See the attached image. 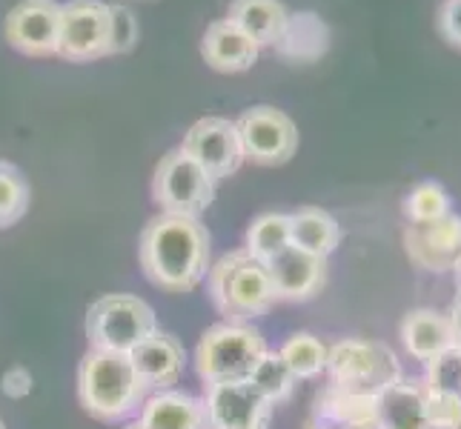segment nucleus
Returning <instances> with one entry per match:
<instances>
[{
  "label": "nucleus",
  "instance_id": "obj_1",
  "mask_svg": "<svg viewBox=\"0 0 461 429\" xmlns=\"http://www.w3.org/2000/svg\"><path fill=\"white\" fill-rule=\"evenodd\" d=\"M138 261L152 286L164 292H193L210 273V232L198 218L155 215L140 232Z\"/></svg>",
  "mask_w": 461,
  "mask_h": 429
},
{
  "label": "nucleus",
  "instance_id": "obj_2",
  "mask_svg": "<svg viewBox=\"0 0 461 429\" xmlns=\"http://www.w3.org/2000/svg\"><path fill=\"white\" fill-rule=\"evenodd\" d=\"M149 389L138 378L130 355L89 349L77 367V401L101 424H118L140 412Z\"/></svg>",
  "mask_w": 461,
  "mask_h": 429
},
{
  "label": "nucleus",
  "instance_id": "obj_3",
  "mask_svg": "<svg viewBox=\"0 0 461 429\" xmlns=\"http://www.w3.org/2000/svg\"><path fill=\"white\" fill-rule=\"evenodd\" d=\"M206 292L224 321L235 324H249L252 317L267 315L278 300L267 264L256 261L247 249L227 252L210 266Z\"/></svg>",
  "mask_w": 461,
  "mask_h": 429
},
{
  "label": "nucleus",
  "instance_id": "obj_4",
  "mask_svg": "<svg viewBox=\"0 0 461 429\" xmlns=\"http://www.w3.org/2000/svg\"><path fill=\"white\" fill-rule=\"evenodd\" d=\"M264 353L267 344L256 326L221 321L206 329L195 346V372L203 384L244 380Z\"/></svg>",
  "mask_w": 461,
  "mask_h": 429
},
{
  "label": "nucleus",
  "instance_id": "obj_5",
  "mask_svg": "<svg viewBox=\"0 0 461 429\" xmlns=\"http://www.w3.org/2000/svg\"><path fill=\"white\" fill-rule=\"evenodd\" d=\"M155 329H158V315L138 295L113 292L98 298L86 309V341L89 349H101V353L130 355Z\"/></svg>",
  "mask_w": 461,
  "mask_h": 429
},
{
  "label": "nucleus",
  "instance_id": "obj_6",
  "mask_svg": "<svg viewBox=\"0 0 461 429\" xmlns=\"http://www.w3.org/2000/svg\"><path fill=\"white\" fill-rule=\"evenodd\" d=\"M327 372L332 378V387L361 395H378L387 384L404 375L393 349L367 338H344L332 344Z\"/></svg>",
  "mask_w": 461,
  "mask_h": 429
},
{
  "label": "nucleus",
  "instance_id": "obj_7",
  "mask_svg": "<svg viewBox=\"0 0 461 429\" xmlns=\"http://www.w3.org/2000/svg\"><path fill=\"white\" fill-rule=\"evenodd\" d=\"M152 198L167 215L201 218L215 198V178L181 147L169 149L155 166Z\"/></svg>",
  "mask_w": 461,
  "mask_h": 429
},
{
  "label": "nucleus",
  "instance_id": "obj_8",
  "mask_svg": "<svg viewBox=\"0 0 461 429\" xmlns=\"http://www.w3.org/2000/svg\"><path fill=\"white\" fill-rule=\"evenodd\" d=\"M244 157L261 166L287 164L298 149V126L276 106H252L235 121Z\"/></svg>",
  "mask_w": 461,
  "mask_h": 429
},
{
  "label": "nucleus",
  "instance_id": "obj_9",
  "mask_svg": "<svg viewBox=\"0 0 461 429\" xmlns=\"http://www.w3.org/2000/svg\"><path fill=\"white\" fill-rule=\"evenodd\" d=\"M58 55L69 63H89L109 55V4L104 0L60 4Z\"/></svg>",
  "mask_w": 461,
  "mask_h": 429
},
{
  "label": "nucleus",
  "instance_id": "obj_10",
  "mask_svg": "<svg viewBox=\"0 0 461 429\" xmlns=\"http://www.w3.org/2000/svg\"><path fill=\"white\" fill-rule=\"evenodd\" d=\"M206 429H267L273 404L249 380H218L203 384Z\"/></svg>",
  "mask_w": 461,
  "mask_h": 429
},
{
  "label": "nucleus",
  "instance_id": "obj_11",
  "mask_svg": "<svg viewBox=\"0 0 461 429\" xmlns=\"http://www.w3.org/2000/svg\"><path fill=\"white\" fill-rule=\"evenodd\" d=\"M181 149L201 164L215 181L230 178L238 166L244 164V149L241 138H238L235 121L230 118H201L189 126L184 135Z\"/></svg>",
  "mask_w": 461,
  "mask_h": 429
},
{
  "label": "nucleus",
  "instance_id": "obj_12",
  "mask_svg": "<svg viewBox=\"0 0 461 429\" xmlns=\"http://www.w3.org/2000/svg\"><path fill=\"white\" fill-rule=\"evenodd\" d=\"M6 40L21 55L46 58L58 55L60 40V4L58 0H21L6 14Z\"/></svg>",
  "mask_w": 461,
  "mask_h": 429
},
{
  "label": "nucleus",
  "instance_id": "obj_13",
  "mask_svg": "<svg viewBox=\"0 0 461 429\" xmlns=\"http://www.w3.org/2000/svg\"><path fill=\"white\" fill-rule=\"evenodd\" d=\"M404 249L424 273H453L461 255V215L450 212L433 224H410L404 229Z\"/></svg>",
  "mask_w": 461,
  "mask_h": 429
},
{
  "label": "nucleus",
  "instance_id": "obj_14",
  "mask_svg": "<svg viewBox=\"0 0 461 429\" xmlns=\"http://www.w3.org/2000/svg\"><path fill=\"white\" fill-rule=\"evenodd\" d=\"M267 273L273 278L278 300L290 304H304L315 298L327 283V258H318L312 252H304L298 246L281 249L273 261H267Z\"/></svg>",
  "mask_w": 461,
  "mask_h": 429
},
{
  "label": "nucleus",
  "instance_id": "obj_15",
  "mask_svg": "<svg viewBox=\"0 0 461 429\" xmlns=\"http://www.w3.org/2000/svg\"><path fill=\"white\" fill-rule=\"evenodd\" d=\"M130 361L138 378L144 380V387L149 392H161V389H172L181 380L186 367V353L184 344L175 335L155 329L147 341H140L132 349Z\"/></svg>",
  "mask_w": 461,
  "mask_h": 429
},
{
  "label": "nucleus",
  "instance_id": "obj_16",
  "mask_svg": "<svg viewBox=\"0 0 461 429\" xmlns=\"http://www.w3.org/2000/svg\"><path fill=\"white\" fill-rule=\"evenodd\" d=\"M375 429H433L424 380L399 378L375 395Z\"/></svg>",
  "mask_w": 461,
  "mask_h": 429
},
{
  "label": "nucleus",
  "instance_id": "obj_17",
  "mask_svg": "<svg viewBox=\"0 0 461 429\" xmlns=\"http://www.w3.org/2000/svg\"><path fill=\"white\" fill-rule=\"evenodd\" d=\"M258 52L261 46L227 18L212 21L201 38V55L215 72H247L258 60Z\"/></svg>",
  "mask_w": 461,
  "mask_h": 429
},
{
  "label": "nucleus",
  "instance_id": "obj_18",
  "mask_svg": "<svg viewBox=\"0 0 461 429\" xmlns=\"http://www.w3.org/2000/svg\"><path fill=\"white\" fill-rule=\"evenodd\" d=\"M138 421L147 429H206L203 401L181 389L149 392Z\"/></svg>",
  "mask_w": 461,
  "mask_h": 429
},
{
  "label": "nucleus",
  "instance_id": "obj_19",
  "mask_svg": "<svg viewBox=\"0 0 461 429\" xmlns=\"http://www.w3.org/2000/svg\"><path fill=\"white\" fill-rule=\"evenodd\" d=\"M276 55L290 63H312L330 49V26L315 12H295L284 23Z\"/></svg>",
  "mask_w": 461,
  "mask_h": 429
},
{
  "label": "nucleus",
  "instance_id": "obj_20",
  "mask_svg": "<svg viewBox=\"0 0 461 429\" xmlns=\"http://www.w3.org/2000/svg\"><path fill=\"white\" fill-rule=\"evenodd\" d=\"M402 344L407 349V355L421 363L436 358L447 346H453V329L447 315H441L436 309L407 312L402 321Z\"/></svg>",
  "mask_w": 461,
  "mask_h": 429
},
{
  "label": "nucleus",
  "instance_id": "obj_21",
  "mask_svg": "<svg viewBox=\"0 0 461 429\" xmlns=\"http://www.w3.org/2000/svg\"><path fill=\"white\" fill-rule=\"evenodd\" d=\"M290 244L318 258H330L341 244V227L321 206H301L290 215Z\"/></svg>",
  "mask_w": 461,
  "mask_h": 429
},
{
  "label": "nucleus",
  "instance_id": "obj_22",
  "mask_svg": "<svg viewBox=\"0 0 461 429\" xmlns=\"http://www.w3.org/2000/svg\"><path fill=\"white\" fill-rule=\"evenodd\" d=\"M290 12L281 0H232L227 21L241 26L258 46H273Z\"/></svg>",
  "mask_w": 461,
  "mask_h": 429
},
{
  "label": "nucleus",
  "instance_id": "obj_23",
  "mask_svg": "<svg viewBox=\"0 0 461 429\" xmlns=\"http://www.w3.org/2000/svg\"><path fill=\"white\" fill-rule=\"evenodd\" d=\"M278 355L290 367L295 380H310V378H318L321 372H327L330 346L318 335H312V332H295V335L284 341Z\"/></svg>",
  "mask_w": 461,
  "mask_h": 429
},
{
  "label": "nucleus",
  "instance_id": "obj_24",
  "mask_svg": "<svg viewBox=\"0 0 461 429\" xmlns=\"http://www.w3.org/2000/svg\"><path fill=\"white\" fill-rule=\"evenodd\" d=\"M290 246V215L287 212H264L247 229V252L256 261H273L281 249Z\"/></svg>",
  "mask_w": 461,
  "mask_h": 429
},
{
  "label": "nucleus",
  "instance_id": "obj_25",
  "mask_svg": "<svg viewBox=\"0 0 461 429\" xmlns=\"http://www.w3.org/2000/svg\"><path fill=\"white\" fill-rule=\"evenodd\" d=\"M247 380L273 407L290 401L293 392H295V384H298L295 375L290 372V367L284 363V358L278 353H273V349H267V353L261 355V361L256 363V367H252V372H249Z\"/></svg>",
  "mask_w": 461,
  "mask_h": 429
},
{
  "label": "nucleus",
  "instance_id": "obj_26",
  "mask_svg": "<svg viewBox=\"0 0 461 429\" xmlns=\"http://www.w3.org/2000/svg\"><path fill=\"white\" fill-rule=\"evenodd\" d=\"M450 195L447 189L436 181H421L410 189V195L404 201V215L410 224H433L441 220L444 215H450Z\"/></svg>",
  "mask_w": 461,
  "mask_h": 429
},
{
  "label": "nucleus",
  "instance_id": "obj_27",
  "mask_svg": "<svg viewBox=\"0 0 461 429\" xmlns=\"http://www.w3.org/2000/svg\"><path fill=\"white\" fill-rule=\"evenodd\" d=\"M29 210V183L23 178V172L9 164L0 161V229L14 227Z\"/></svg>",
  "mask_w": 461,
  "mask_h": 429
},
{
  "label": "nucleus",
  "instance_id": "obj_28",
  "mask_svg": "<svg viewBox=\"0 0 461 429\" xmlns=\"http://www.w3.org/2000/svg\"><path fill=\"white\" fill-rule=\"evenodd\" d=\"M427 375H424V387L433 392H453L461 395V346L453 344L436 358L424 363Z\"/></svg>",
  "mask_w": 461,
  "mask_h": 429
},
{
  "label": "nucleus",
  "instance_id": "obj_29",
  "mask_svg": "<svg viewBox=\"0 0 461 429\" xmlns=\"http://www.w3.org/2000/svg\"><path fill=\"white\" fill-rule=\"evenodd\" d=\"M138 43V18L130 6H109V55L130 52Z\"/></svg>",
  "mask_w": 461,
  "mask_h": 429
},
{
  "label": "nucleus",
  "instance_id": "obj_30",
  "mask_svg": "<svg viewBox=\"0 0 461 429\" xmlns=\"http://www.w3.org/2000/svg\"><path fill=\"white\" fill-rule=\"evenodd\" d=\"M427 418L433 429H461V395L427 389Z\"/></svg>",
  "mask_w": 461,
  "mask_h": 429
},
{
  "label": "nucleus",
  "instance_id": "obj_31",
  "mask_svg": "<svg viewBox=\"0 0 461 429\" xmlns=\"http://www.w3.org/2000/svg\"><path fill=\"white\" fill-rule=\"evenodd\" d=\"M438 31L444 40L461 49V0H444L438 9Z\"/></svg>",
  "mask_w": 461,
  "mask_h": 429
},
{
  "label": "nucleus",
  "instance_id": "obj_32",
  "mask_svg": "<svg viewBox=\"0 0 461 429\" xmlns=\"http://www.w3.org/2000/svg\"><path fill=\"white\" fill-rule=\"evenodd\" d=\"M0 389H4V395L12 401L26 398V395L32 392V372L23 370V367H12L4 375V380H0Z\"/></svg>",
  "mask_w": 461,
  "mask_h": 429
},
{
  "label": "nucleus",
  "instance_id": "obj_33",
  "mask_svg": "<svg viewBox=\"0 0 461 429\" xmlns=\"http://www.w3.org/2000/svg\"><path fill=\"white\" fill-rule=\"evenodd\" d=\"M447 321H450V329H453V344L461 346V295L453 300V307L447 312Z\"/></svg>",
  "mask_w": 461,
  "mask_h": 429
},
{
  "label": "nucleus",
  "instance_id": "obj_34",
  "mask_svg": "<svg viewBox=\"0 0 461 429\" xmlns=\"http://www.w3.org/2000/svg\"><path fill=\"white\" fill-rule=\"evenodd\" d=\"M453 275H456V290H458V295H461V255H458V261H456V266H453Z\"/></svg>",
  "mask_w": 461,
  "mask_h": 429
},
{
  "label": "nucleus",
  "instance_id": "obj_35",
  "mask_svg": "<svg viewBox=\"0 0 461 429\" xmlns=\"http://www.w3.org/2000/svg\"><path fill=\"white\" fill-rule=\"evenodd\" d=\"M121 429H147V426L140 424V421H130V424H126V426H121Z\"/></svg>",
  "mask_w": 461,
  "mask_h": 429
},
{
  "label": "nucleus",
  "instance_id": "obj_36",
  "mask_svg": "<svg viewBox=\"0 0 461 429\" xmlns=\"http://www.w3.org/2000/svg\"><path fill=\"white\" fill-rule=\"evenodd\" d=\"M307 429H330V426H324V424H318V421H315V424H310Z\"/></svg>",
  "mask_w": 461,
  "mask_h": 429
},
{
  "label": "nucleus",
  "instance_id": "obj_37",
  "mask_svg": "<svg viewBox=\"0 0 461 429\" xmlns=\"http://www.w3.org/2000/svg\"><path fill=\"white\" fill-rule=\"evenodd\" d=\"M0 429H6V424H4V421H0Z\"/></svg>",
  "mask_w": 461,
  "mask_h": 429
}]
</instances>
